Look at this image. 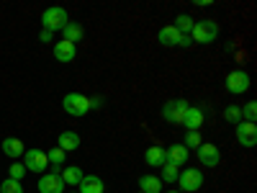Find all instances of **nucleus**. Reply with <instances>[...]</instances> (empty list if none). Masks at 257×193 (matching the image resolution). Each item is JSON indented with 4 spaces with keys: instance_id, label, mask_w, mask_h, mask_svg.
<instances>
[{
    "instance_id": "27",
    "label": "nucleus",
    "mask_w": 257,
    "mask_h": 193,
    "mask_svg": "<svg viewBox=\"0 0 257 193\" xmlns=\"http://www.w3.org/2000/svg\"><path fill=\"white\" fill-rule=\"evenodd\" d=\"M254 119H257V101H249V103L244 106V121L254 124Z\"/></svg>"
},
{
    "instance_id": "10",
    "label": "nucleus",
    "mask_w": 257,
    "mask_h": 193,
    "mask_svg": "<svg viewBox=\"0 0 257 193\" xmlns=\"http://www.w3.org/2000/svg\"><path fill=\"white\" fill-rule=\"evenodd\" d=\"M39 193H64V180L57 173H47L39 178Z\"/></svg>"
},
{
    "instance_id": "23",
    "label": "nucleus",
    "mask_w": 257,
    "mask_h": 193,
    "mask_svg": "<svg viewBox=\"0 0 257 193\" xmlns=\"http://www.w3.org/2000/svg\"><path fill=\"white\" fill-rule=\"evenodd\" d=\"M203 142H201V132H188L185 139H183V147L185 149H198Z\"/></svg>"
},
{
    "instance_id": "33",
    "label": "nucleus",
    "mask_w": 257,
    "mask_h": 193,
    "mask_svg": "<svg viewBox=\"0 0 257 193\" xmlns=\"http://www.w3.org/2000/svg\"><path fill=\"white\" fill-rule=\"evenodd\" d=\"M70 193H77V190H70Z\"/></svg>"
},
{
    "instance_id": "32",
    "label": "nucleus",
    "mask_w": 257,
    "mask_h": 193,
    "mask_svg": "<svg viewBox=\"0 0 257 193\" xmlns=\"http://www.w3.org/2000/svg\"><path fill=\"white\" fill-rule=\"evenodd\" d=\"M167 193H178V190H167Z\"/></svg>"
},
{
    "instance_id": "20",
    "label": "nucleus",
    "mask_w": 257,
    "mask_h": 193,
    "mask_svg": "<svg viewBox=\"0 0 257 193\" xmlns=\"http://www.w3.org/2000/svg\"><path fill=\"white\" fill-rule=\"evenodd\" d=\"M82 170L77 167V165H67L64 167V173H62V180H64V185H80L82 183Z\"/></svg>"
},
{
    "instance_id": "17",
    "label": "nucleus",
    "mask_w": 257,
    "mask_h": 193,
    "mask_svg": "<svg viewBox=\"0 0 257 193\" xmlns=\"http://www.w3.org/2000/svg\"><path fill=\"white\" fill-rule=\"evenodd\" d=\"M57 147L64 149V152L77 149V147H80V134H77V132H62V134L57 137Z\"/></svg>"
},
{
    "instance_id": "14",
    "label": "nucleus",
    "mask_w": 257,
    "mask_h": 193,
    "mask_svg": "<svg viewBox=\"0 0 257 193\" xmlns=\"http://www.w3.org/2000/svg\"><path fill=\"white\" fill-rule=\"evenodd\" d=\"M75 54H77V47L70 44V41L62 39V41H57V44H54V57H57V62H72Z\"/></svg>"
},
{
    "instance_id": "19",
    "label": "nucleus",
    "mask_w": 257,
    "mask_h": 193,
    "mask_svg": "<svg viewBox=\"0 0 257 193\" xmlns=\"http://www.w3.org/2000/svg\"><path fill=\"white\" fill-rule=\"evenodd\" d=\"M139 190L142 193H160L162 190V180L157 175H142L139 178Z\"/></svg>"
},
{
    "instance_id": "21",
    "label": "nucleus",
    "mask_w": 257,
    "mask_h": 193,
    "mask_svg": "<svg viewBox=\"0 0 257 193\" xmlns=\"http://www.w3.org/2000/svg\"><path fill=\"white\" fill-rule=\"evenodd\" d=\"M62 34H64V36H62L64 41L75 44V41H80V39H82V34H85V31H82V26H77V24H67V26L62 29Z\"/></svg>"
},
{
    "instance_id": "9",
    "label": "nucleus",
    "mask_w": 257,
    "mask_h": 193,
    "mask_svg": "<svg viewBox=\"0 0 257 193\" xmlns=\"http://www.w3.org/2000/svg\"><path fill=\"white\" fill-rule=\"evenodd\" d=\"M237 142L242 144V147H247V149H252L254 144H257V126L254 124H249V121H239L237 124Z\"/></svg>"
},
{
    "instance_id": "34",
    "label": "nucleus",
    "mask_w": 257,
    "mask_h": 193,
    "mask_svg": "<svg viewBox=\"0 0 257 193\" xmlns=\"http://www.w3.org/2000/svg\"><path fill=\"white\" fill-rule=\"evenodd\" d=\"M139 193H142V190H139Z\"/></svg>"
},
{
    "instance_id": "8",
    "label": "nucleus",
    "mask_w": 257,
    "mask_h": 193,
    "mask_svg": "<svg viewBox=\"0 0 257 193\" xmlns=\"http://www.w3.org/2000/svg\"><path fill=\"white\" fill-rule=\"evenodd\" d=\"M226 90L234 93V95H242L249 90V75L244 70H234L226 75Z\"/></svg>"
},
{
    "instance_id": "6",
    "label": "nucleus",
    "mask_w": 257,
    "mask_h": 193,
    "mask_svg": "<svg viewBox=\"0 0 257 193\" xmlns=\"http://www.w3.org/2000/svg\"><path fill=\"white\" fill-rule=\"evenodd\" d=\"M188 109H190V103L183 101V98H180V101H170V103L162 106V119H165L167 124H180Z\"/></svg>"
},
{
    "instance_id": "28",
    "label": "nucleus",
    "mask_w": 257,
    "mask_h": 193,
    "mask_svg": "<svg viewBox=\"0 0 257 193\" xmlns=\"http://www.w3.org/2000/svg\"><path fill=\"white\" fill-rule=\"evenodd\" d=\"M24 175H26L24 162H16V160H13V165H11V178H13V180H21Z\"/></svg>"
},
{
    "instance_id": "30",
    "label": "nucleus",
    "mask_w": 257,
    "mask_h": 193,
    "mask_svg": "<svg viewBox=\"0 0 257 193\" xmlns=\"http://www.w3.org/2000/svg\"><path fill=\"white\" fill-rule=\"evenodd\" d=\"M100 106H103V98H90V109H100Z\"/></svg>"
},
{
    "instance_id": "3",
    "label": "nucleus",
    "mask_w": 257,
    "mask_h": 193,
    "mask_svg": "<svg viewBox=\"0 0 257 193\" xmlns=\"http://www.w3.org/2000/svg\"><path fill=\"white\" fill-rule=\"evenodd\" d=\"M41 24H44V29L47 31H62L64 26H67L70 24V18H67V11H64V8H47L44 13H41Z\"/></svg>"
},
{
    "instance_id": "26",
    "label": "nucleus",
    "mask_w": 257,
    "mask_h": 193,
    "mask_svg": "<svg viewBox=\"0 0 257 193\" xmlns=\"http://www.w3.org/2000/svg\"><path fill=\"white\" fill-rule=\"evenodd\" d=\"M47 160H49V165H64V149H59V147L49 149V152H47Z\"/></svg>"
},
{
    "instance_id": "13",
    "label": "nucleus",
    "mask_w": 257,
    "mask_h": 193,
    "mask_svg": "<svg viewBox=\"0 0 257 193\" xmlns=\"http://www.w3.org/2000/svg\"><path fill=\"white\" fill-rule=\"evenodd\" d=\"M3 155L6 157H11V160H18V157H24V152H26V147H24V142L21 139H16V137H8V139H3Z\"/></svg>"
},
{
    "instance_id": "22",
    "label": "nucleus",
    "mask_w": 257,
    "mask_h": 193,
    "mask_svg": "<svg viewBox=\"0 0 257 193\" xmlns=\"http://www.w3.org/2000/svg\"><path fill=\"white\" fill-rule=\"evenodd\" d=\"M178 175H180V167H178V165H170V162L162 165V180H165V183H175Z\"/></svg>"
},
{
    "instance_id": "31",
    "label": "nucleus",
    "mask_w": 257,
    "mask_h": 193,
    "mask_svg": "<svg viewBox=\"0 0 257 193\" xmlns=\"http://www.w3.org/2000/svg\"><path fill=\"white\" fill-rule=\"evenodd\" d=\"M52 36H54V34H52V31H47V29L41 31V41H52Z\"/></svg>"
},
{
    "instance_id": "2",
    "label": "nucleus",
    "mask_w": 257,
    "mask_h": 193,
    "mask_svg": "<svg viewBox=\"0 0 257 193\" xmlns=\"http://www.w3.org/2000/svg\"><path fill=\"white\" fill-rule=\"evenodd\" d=\"M62 109L70 116H85L90 111V98L82 95V93H67L64 101H62Z\"/></svg>"
},
{
    "instance_id": "4",
    "label": "nucleus",
    "mask_w": 257,
    "mask_h": 193,
    "mask_svg": "<svg viewBox=\"0 0 257 193\" xmlns=\"http://www.w3.org/2000/svg\"><path fill=\"white\" fill-rule=\"evenodd\" d=\"M160 44L162 47H190L193 44V39L188 36V34H180L175 26H165V29H160Z\"/></svg>"
},
{
    "instance_id": "15",
    "label": "nucleus",
    "mask_w": 257,
    "mask_h": 193,
    "mask_svg": "<svg viewBox=\"0 0 257 193\" xmlns=\"http://www.w3.org/2000/svg\"><path fill=\"white\" fill-rule=\"evenodd\" d=\"M165 155H167V162L170 165H185V160H188V149L183 147V144H170L167 149H165Z\"/></svg>"
},
{
    "instance_id": "24",
    "label": "nucleus",
    "mask_w": 257,
    "mask_h": 193,
    "mask_svg": "<svg viewBox=\"0 0 257 193\" xmlns=\"http://www.w3.org/2000/svg\"><path fill=\"white\" fill-rule=\"evenodd\" d=\"M0 193H24V185H21V180L8 178V180L0 183Z\"/></svg>"
},
{
    "instance_id": "7",
    "label": "nucleus",
    "mask_w": 257,
    "mask_h": 193,
    "mask_svg": "<svg viewBox=\"0 0 257 193\" xmlns=\"http://www.w3.org/2000/svg\"><path fill=\"white\" fill-rule=\"evenodd\" d=\"M24 167L26 173H44L49 167V160H47V152H41V149H26L24 152Z\"/></svg>"
},
{
    "instance_id": "16",
    "label": "nucleus",
    "mask_w": 257,
    "mask_h": 193,
    "mask_svg": "<svg viewBox=\"0 0 257 193\" xmlns=\"http://www.w3.org/2000/svg\"><path fill=\"white\" fill-rule=\"evenodd\" d=\"M144 160H147L149 167H162V165L167 162V155H165V149H162L160 144H155V147H149V149H147Z\"/></svg>"
},
{
    "instance_id": "1",
    "label": "nucleus",
    "mask_w": 257,
    "mask_h": 193,
    "mask_svg": "<svg viewBox=\"0 0 257 193\" xmlns=\"http://www.w3.org/2000/svg\"><path fill=\"white\" fill-rule=\"evenodd\" d=\"M216 36H219V24L211 21V18L196 21L193 29H190V39L198 41V44H211V41H216Z\"/></svg>"
},
{
    "instance_id": "5",
    "label": "nucleus",
    "mask_w": 257,
    "mask_h": 193,
    "mask_svg": "<svg viewBox=\"0 0 257 193\" xmlns=\"http://www.w3.org/2000/svg\"><path fill=\"white\" fill-rule=\"evenodd\" d=\"M175 183H180V190H185V193H196L203 185V173L196 167H185Z\"/></svg>"
},
{
    "instance_id": "29",
    "label": "nucleus",
    "mask_w": 257,
    "mask_h": 193,
    "mask_svg": "<svg viewBox=\"0 0 257 193\" xmlns=\"http://www.w3.org/2000/svg\"><path fill=\"white\" fill-rule=\"evenodd\" d=\"M224 116H226V121H231V124H239V121H242V111L237 109V106H229Z\"/></svg>"
},
{
    "instance_id": "25",
    "label": "nucleus",
    "mask_w": 257,
    "mask_h": 193,
    "mask_svg": "<svg viewBox=\"0 0 257 193\" xmlns=\"http://www.w3.org/2000/svg\"><path fill=\"white\" fill-rule=\"evenodd\" d=\"M193 24H196V21H193L190 16H178V18H175V29H178L180 34L190 31V29H193Z\"/></svg>"
},
{
    "instance_id": "18",
    "label": "nucleus",
    "mask_w": 257,
    "mask_h": 193,
    "mask_svg": "<svg viewBox=\"0 0 257 193\" xmlns=\"http://www.w3.org/2000/svg\"><path fill=\"white\" fill-rule=\"evenodd\" d=\"M103 180L98 175H85L82 183H80V190L77 193H103Z\"/></svg>"
},
{
    "instance_id": "12",
    "label": "nucleus",
    "mask_w": 257,
    "mask_h": 193,
    "mask_svg": "<svg viewBox=\"0 0 257 193\" xmlns=\"http://www.w3.org/2000/svg\"><path fill=\"white\" fill-rule=\"evenodd\" d=\"M180 124L188 129V132H201V126H203V111H201V109H193V106H190Z\"/></svg>"
},
{
    "instance_id": "11",
    "label": "nucleus",
    "mask_w": 257,
    "mask_h": 193,
    "mask_svg": "<svg viewBox=\"0 0 257 193\" xmlns=\"http://www.w3.org/2000/svg\"><path fill=\"white\" fill-rule=\"evenodd\" d=\"M198 160H201V165H206V167H216L219 162H221V152H219V147L216 144H201L198 147Z\"/></svg>"
}]
</instances>
